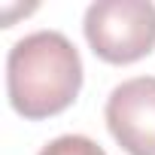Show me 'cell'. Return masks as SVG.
I'll list each match as a JSON object with an SVG mask.
<instances>
[{
  "mask_svg": "<svg viewBox=\"0 0 155 155\" xmlns=\"http://www.w3.org/2000/svg\"><path fill=\"white\" fill-rule=\"evenodd\" d=\"M79 85V52L61 31H34L9 49L6 91L18 116L49 119L76 101Z\"/></svg>",
  "mask_w": 155,
  "mask_h": 155,
  "instance_id": "1",
  "label": "cell"
},
{
  "mask_svg": "<svg viewBox=\"0 0 155 155\" xmlns=\"http://www.w3.org/2000/svg\"><path fill=\"white\" fill-rule=\"evenodd\" d=\"M85 40L110 64H131L155 49V3L97 0L85 9Z\"/></svg>",
  "mask_w": 155,
  "mask_h": 155,
  "instance_id": "2",
  "label": "cell"
},
{
  "mask_svg": "<svg viewBox=\"0 0 155 155\" xmlns=\"http://www.w3.org/2000/svg\"><path fill=\"white\" fill-rule=\"evenodd\" d=\"M107 128L128 155H155V76H134L110 91Z\"/></svg>",
  "mask_w": 155,
  "mask_h": 155,
  "instance_id": "3",
  "label": "cell"
},
{
  "mask_svg": "<svg viewBox=\"0 0 155 155\" xmlns=\"http://www.w3.org/2000/svg\"><path fill=\"white\" fill-rule=\"evenodd\" d=\"M40 155H107L91 137H82V134H64V137H55L52 143H46L40 149Z\"/></svg>",
  "mask_w": 155,
  "mask_h": 155,
  "instance_id": "4",
  "label": "cell"
}]
</instances>
